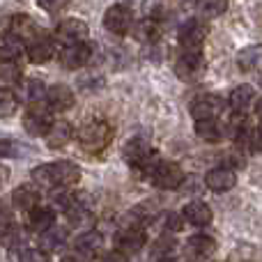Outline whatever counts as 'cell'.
<instances>
[{
    "label": "cell",
    "mask_w": 262,
    "mask_h": 262,
    "mask_svg": "<svg viewBox=\"0 0 262 262\" xmlns=\"http://www.w3.org/2000/svg\"><path fill=\"white\" fill-rule=\"evenodd\" d=\"M198 9H200V14H203V16L216 18V16H221V14L228 9V0H200Z\"/></svg>",
    "instance_id": "32"
},
{
    "label": "cell",
    "mask_w": 262,
    "mask_h": 262,
    "mask_svg": "<svg viewBox=\"0 0 262 262\" xmlns=\"http://www.w3.org/2000/svg\"><path fill=\"white\" fill-rule=\"evenodd\" d=\"M226 127H228V138H232V140H239L242 136L249 131V122H246V115L244 113H239V111H235V113L230 115V120L226 122Z\"/></svg>",
    "instance_id": "31"
},
{
    "label": "cell",
    "mask_w": 262,
    "mask_h": 262,
    "mask_svg": "<svg viewBox=\"0 0 262 262\" xmlns=\"http://www.w3.org/2000/svg\"><path fill=\"white\" fill-rule=\"evenodd\" d=\"M37 5H39L44 12H49V14H58V12H62V9L67 7L69 0H37Z\"/></svg>",
    "instance_id": "40"
},
{
    "label": "cell",
    "mask_w": 262,
    "mask_h": 262,
    "mask_svg": "<svg viewBox=\"0 0 262 262\" xmlns=\"http://www.w3.org/2000/svg\"><path fill=\"white\" fill-rule=\"evenodd\" d=\"M131 32H134V37L138 41H143V44H154V41L159 39V35H161V28H159V23L154 21V18H143V21L134 23Z\"/></svg>",
    "instance_id": "27"
},
{
    "label": "cell",
    "mask_w": 262,
    "mask_h": 262,
    "mask_svg": "<svg viewBox=\"0 0 262 262\" xmlns=\"http://www.w3.org/2000/svg\"><path fill=\"white\" fill-rule=\"evenodd\" d=\"M46 90H49V88H46L39 78H30V81H26V85H23L26 99L30 101V104H44L46 101Z\"/></svg>",
    "instance_id": "30"
},
{
    "label": "cell",
    "mask_w": 262,
    "mask_h": 262,
    "mask_svg": "<svg viewBox=\"0 0 262 262\" xmlns=\"http://www.w3.org/2000/svg\"><path fill=\"white\" fill-rule=\"evenodd\" d=\"M23 154V147L16 140H0V159H16Z\"/></svg>",
    "instance_id": "37"
},
{
    "label": "cell",
    "mask_w": 262,
    "mask_h": 262,
    "mask_svg": "<svg viewBox=\"0 0 262 262\" xmlns=\"http://www.w3.org/2000/svg\"><path fill=\"white\" fill-rule=\"evenodd\" d=\"M12 205H14V209L28 214L30 209H35L39 205V191L32 189V186H18L12 193Z\"/></svg>",
    "instance_id": "23"
},
{
    "label": "cell",
    "mask_w": 262,
    "mask_h": 262,
    "mask_svg": "<svg viewBox=\"0 0 262 262\" xmlns=\"http://www.w3.org/2000/svg\"><path fill=\"white\" fill-rule=\"evenodd\" d=\"M255 99V90L251 85H237L235 90L230 92V97H228V104H230L232 111H239V113H246V111L251 108V104H253Z\"/></svg>",
    "instance_id": "26"
},
{
    "label": "cell",
    "mask_w": 262,
    "mask_h": 262,
    "mask_svg": "<svg viewBox=\"0 0 262 262\" xmlns=\"http://www.w3.org/2000/svg\"><path fill=\"white\" fill-rule=\"evenodd\" d=\"M207 23L200 21V18H189L180 26L177 30V41H180L182 49H200L207 37Z\"/></svg>",
    "instance_id": "10"
},
{
    "label": "cell",
    "mask_w": 262,
    "mask_h": 262,
    "mask_svg": "<svg viewBox=\"0 0 262 262\" xmlns=\"http://www.w3.org/2000/svg\"><path fill=\"white\" fill-rule=\"evenodd\" d=\"M101 249H104V237H101L97 230H83L81 235L76 237V242H74V251H76V255L85 262L99 258Z\"/></svg>",
    "instance_id": "12"
},
{
    "label": "cell",
    "mask_w": 262,
    "mask_h": 262,
    "mask_svg": "<svg viewBox=\"0 0 262 262\" xmlns=\"http://www.w3.org/2000/svg\"><path fill=\"white\" fill-rule=\"evenodd\" d=\"M255 115H258V120L262 122V97L258 99V104H255Z\"/></svg>",
    "instance_id": "44"
},
{
    "label": "cell",
    "mask_w": 262,
    "mask_h": 262,
    "mask_svg": "<svg viewBox=\"0 0 262 262\" xmlns=\"http://www.w3.org/2000/svg\"><path fill=\"white\" fill-rule=\"evenodd\" d=\"M175 74L182 81H198L205 74V58L200 49H184L175 60Z\"/></svg>",
    "instance_id": "5"
},
{
    "label": "cell",
    "mask_w": 262,
    "mask_h": 262,
    "mask_svg": "<svg viewBox=\"0 0 262 262\" xmlns=\"http://www.w3.org/2000/svg\"><path fill=\"white\" fill-rule=\"evenodd\" d=\"M53 122V111L46 106V101L44 104H30L28 113L23 115V129L30 136H46Z\"/></svg>",
    "instance_id": "7"
},
{
    "label": "cell",
    "mask_w": 262,
    "mask_h": 262,
    "mask_svg": "<svg viewBox=\"0 0 262 262\" xmlns=\"http://www.w3.org/2000/svg\"><path fill=\"white\" fill-rule=\"evenodd\" d=\"M18 262H49V255L41 249H21Z\"/></svg>",
    "instance_id": "38"
},
{
    "label": "cell",
    "mask_w": 262,
    "mask_h": 262,
    "mask_svg": "<svg viewBox=\"0 0 262 262\" xmlns=\"http://www.w3.org/2000/svg\"><path fill=\"white\" fill-rule=\"evenodd\" d=\"M23 53H26V46L21 37H16L14 32L0 35V62H16Z\"/></svg>",
    "instance_id": "21"
},
{
    "label": "cell",
    "mask_w": 262,
    "mask_h": 262,
    "mask_svg": "<svg viewBox=\"0 0 262 262\" xmlns=\"http://www.w3.org/2000/svg\"><path fill=\"white\" fill-rule=\"evenodd\" d=\"M92 60V46L88 41H74V44H62L58 53V62L64 69H81Z\"/></svg>",
    "instance_id": "8"
},
{
    "label": "cell",
    "mask_w": 262,
    "mask_h": 262,
    "mask_svg": "<svg viewBox=\"0 0 262 262\" xmlns=\"http://www.w3.org/2000/svg\"><path fill=\"white\" fill-rule=\"evenodd\" d=\"M237 143L246 145V147L251 149V152H262V127L260 129H253L249 127V131H246L244 136H242Z\"/></svg>",
    "instance_id": "35"
},
{
    "label": "cell",
    "mask_w": 262,
    "mask_h": 262,
    "mask_svg": "<svg viewBox=\"0 0 262 262\" xmlns=\"http://www.w3.org/2000/svg\"><path fill=\"white\" fill-rule=\"evenodd\" d=\"M74 101H76V97H74L69 85L58 83V85H51L49 90H46V106H49L51 111H55V113L69 111L74 106Z\"/></svg>",
    "instance_id": "17"
},
{
    "label": "cell",
    "mask_w": 262,
    "mask_h": 262,
    "mask_svg": "<svg viewBox=\"0 0 262 262\" xmlns=\"http://www.w3.org/2000/svg\"><path fill=\"white\" fill-rule=\"evenodd\" d=\"M90 35V28L85 21L81 18H62V21L55 26V41L60 44H74V41H85Z\"/></svg>",
    "instance_id": "11"
},
{
    "label": "cell",
    "mask_w": 262,
    "mask_h": 262,
    "mask_svg": "<svg viewBox=\"0 0 262 262\" xmlns=\"http://www.w3.org/2000/svg\"><path fill=\"white\" fill-rule=\"evenodd\" d=\"M7 182H9V168L0 163V189H5V186H7Z\"/></svg>",
    "instance_id": "43"
},
{
    "label": "cell",
    "mask_w": 262,
    "mask_h": 262,
    "mask_svg": "<svg viewBox=\"0 0 262 262\" xmlns=\"http://www.w3.org/2000/svg\"><path fill=\"white\" fill-rule=\"evenodd\" d=\"M26 53H28V60H30L32 64H44V62H49V60L55 55V39L41 32L39 37H35V39L28 41Z\"/></svg>",
    "instance_id": "14"
},
{
    "label": "cell",
    "mask_w": 262,
    "mask_h": 262,
    "mask_svg": "<svg viewBox=\"0 0 262 262\" xmlns=\"http://www.w3.org/2000/svg\"><path fill=\"white\" fill-rule=\"evenodd\" d=\"M104 28L111 32V35H127L134 28V12H131L129 5L118 3V5H111L104 14Z\"/></svg>",
    "instance_id": "6"
},
{
    "label": "cell",
    "mask_w": 262,
    "mask_h": 262,
    "mask_svg": "<svg viewBox=\"0 0 262 262\" xmlns=\"http://www.w3.org/2000/svg\"><path fill=\"white\" fill-rule=\"evenodd\" d=\"M182 216H184V221H189L191 226L205 228V226H209V223H212L214 214H212V209H209L207 203H203V200H191V203L184 205Z\"/></svg>",
    "instance_id": "19"
},
{
    "label": "cell",
    "mask_w": 262,
    "mask_h": 262,
    "mask_svg": "<svg viewBox=\"0 0 262 262\" xmlns=\"http://www.w3.org/2000/svg\"><path fill=\"white\" fill-rule=\"evenodd\" d=\"M51 226H55V209L53 207H41L37 205L35 209L28 212V230L39 235V232L49 230Z\"/></svg>",
    "instance_id": "20"
},
{
    "label": "cell",
    "mask_w": 262,
    "mask_h": 262,
    "mask_svg": "<svg viewBox=\"0 0 262 262\" xmlns=\"http://www.w3.org/2000/svg\"><path fill=\"white\" fill-rule=\"evenodd\" d=\"M170 255H175V242L168 239V237H161V239L154 242L152 260H163V258H170Z\"/></svg>",
    "instance_id": "34"
},
{
    "label": "cell",
    "mask_w": 262,
    "mask_h": 262,
    "mask_svg": "<svg viewBox=\"0 0 262 262\" xmlns=\"http://www.w3.org/2000/svg\"><path fill=\"white\" fill-rule=\"evenodd\" d=\"M18 108V99L16 95H14L12 90H5V88H0V118H9V115H14Z\"/></svg>",
    "instance_id": "33"
},
{
    "label": "cell",
    "mask_w": 262,
    "mask_h": 262,
    "mask_svg": "<svg viewBox=\"0 0 262 262\" xmlns=\"http://www.w3.org/2000/svg\"><path fill=\"white\" fill-rule=\"evenodd\" d=\"M9 32H14L16 37H21L23 41H30V39H35V37L41 35V28L37 26L30 16H14L12 26H9Z\"/></svg>",
    "instance_id": "25"
},
{
    "label": "cell",
    "mask_w": 262,
    "mask_h": 262,
    "mask_svg": "<svg viewBox=\"0 0 262 262\" xmlns=\"http://www.w3.org/2000/svg\"><path fill=\"white\" fill-rule=\"evenodd\" d=\"M14 228V216H12V209H7L5 205H0V237L7 235L9 230Z\"/></svg>",
    "instance_id": "39"
},
{
    "label": "cell",
    "mask_w": 262,
    "mask_h": 262,
    "mask_svg": "<svg viewBox=\"0 0 262 262\" xmlns=\"http://www.w3.org/2000/svg\"><path fill=\"white\" fill-rule=\"evenodd\" d=\"M124 159H127V163L134 170H138L140 175H147L152 172V168L157 166L159 157L157 152H154V147L149 145L147 138H140V136H134V138L129 140L127 145H124Z\"/></svg>",
    "instance_id": "2"
},
{
    "label": "cell",
    "mask_w": 262,
    "mask_h": 262,
    "mask_svg": "<svg viewBox=\"0 0 262 262\" xmlns=\"http://www.w3.org/2000/svg\"><path fill=\"white\" fill-rule=\"evenodd\" d=\"M149 182H152L157 189H163V191L177 189V186L184 182V170H182L180 163L161 161V159H159L157 166H154L152 172H149Z\"/></svg>",
    "instance_id": "4"
},
{
    "label": "cell",
    "mask_w": 262,
    "mask_h": 262,
    "mask_svg": "<svg viewBox=\"0 0 262 262\" xmlns=\"http://www.w3.org/2000/svg\"><path fill=\"white\" fill-rule=\"evenodd\" d=\"M184 251L191 260H198V262L209 260L216 253V239H212L209 235H193V237H189Z\"/></svg>",
    "instance_id": "16"
},
{
    "label": "cell",
    "mask_w": 262,
    "mask_h": 262,
    "mask_svg": "<svg viewBox=\"0 0 262 262\" xmlns=\"http://www.w3.org/2000/svg\"><path fill=\"white\" fill-rule=\"evenodd\" d=\"M147 237H145L143 226H127L122 230L115 232V249L122 251V253H138L145 246Z\"/></svg>",
    "instance_id": "13"
},
{
    "label": "cell",
    "mask_w": 262,
    "mask_h": 262,
    "mask_svg": "<svg viewBox=\"0 0 262 262\" xmlns=\"http://www.w3.org/2000/svg\"><path fill=\"white\" fill-rule=\"evenodd\" d=\"M205 184H207V189L214 191V193H226V191L235 189L237 172L228 166L212 168V170H207V175H205Z\"/></svg>",
    "instance_id": "15"
},
{
    "label": "cell",
    "mask_w": 262,
    "mask_h": 262,
    "mask_svg": "<svg viewBox=\"0 0 262 262\" xmlns=\"http://www.w3.org/2000/svg\"><path fill=\"white\" fill-rule=\"evenodd\" d=\"M154 262H182L180 258H175V255H170V258H163V260H154Z\"/></svg>",
    "instance_id": "46"
},
{
    "label": "cell",
    "mask_w": 262,
    "mask_h": 262,
    "mask_svg": "<svg viewBox=\"0 0 262 262\" xmlns=\"http://www.w3.org/2000/svg\"><path fill=\"white\" fill-rule=\"evenodd\" d=\"M99 262H129V258H127V253L115 249V251H106V253L99 258Z\"/></svg>",
    "instance_id": "42"
},
{
    "label": "cell",
    "mask_w": 262,
    "mask_h": 262,
    "mask_svg": "<svg viewBox=\"0 0 262 262\" xmlns=\"http://www.w3.org/2000/svg\"><path fill=\"white\" fill-rule=\"evenodd\" d=\"M226 108V101L219 95H212V92H205V95L193 97L189 111L193 115V120H207V118H219Z\"/></svg>",
    "instance_id": "9"
},
{
    "label": "cell",
    "mask_w": 262,
    "mask_h": 262,
    "mask_svg": "<svg viewBox=\"0 0 262 262\" xmlns=\"http://www.w3.org/2000/svg\"><path fill=\"white\" fill-rule=\"evenodd\" d=\"M161 223H163V230L166 232H180L182 226H184V216H182V214H175V212H166Z\"/></svg>",
    "instance_id": "36"
},
{
    "label": "cell",
    "mask_w": 262,
    "mask_h": 262,
    "mask_svg": "<svg viewBox=\"0 0 262 262\" xmlns=\"http://www.w3.org/2000/svg\"><path fill=\"white\" fill-rule=\"evenodd\" d=\"M44 138H46V145H49L51 149H60L74 138V129L67 120H55Z\"/></svg>",
    "instance_id": "22"
},
{
    "label": "cell",
    "mask_w": 262,
    "mask_h": 262,
    "mask_svg": "<svg viewBox=\"0 0 262 262\" xmlns=\"http://www.w3.org/2000/svg\"><path fill=\"white\" fill-rule=\"evenodd\" d=\"M21 237H23V235H21V230H18V228L14 226L12 230L7 232V235H3V237H0V242H3V244L7 246V249H14V246H18V244H21Z\"/></svg>",
    "instance_id": "41"
},
{
    "label": "cell",
    "mask_w": 262,
    "mask_h": 262,
    "mask_svg": "<svg viewBox=\"0 0 262 262\" xmlns=\"http://www.w3.org/2000/svg\"><path fill=\"white\" fill-rule=\"evenodd\" d=\"M21 67L16 62H0V88L12 90L14 85L21 83Z\"/></svg>",
    "instance_id": "29"
},
{
    "label": "cell",
    "mask_w": 262,
    "mask_h": 262,
    "mask_svg": "<svg viewBox=\"0 0 262 262\" xmlns=\"http://www.w3.org/2000/svg\"><path fill=\"white\" fill-rule=\"evenodd\" d=\"M60 262H85V260H81L78 255H69V258H62Z\"/></svg>",
    "instance_id": "45"
},
{
    "label": "cell",
    "mask_w": 262,
    "mask_h": 262,
    "mask_svg": "<svg viewBox=\"0 0 262 262\" xmlns=\"http://www.w3.org/2000/svg\"><path fill=\"white\" fill-rule=\"evenodd\" d=\"M237 64H239L244 72H253L262 64V44H253V46H246V49L239 51L237 55Z\"/></svg>",
    "instance_id": "28"
},
{
    "label": "cell",
    "mask_w": 262,
    "mask_h": 262,
    "mask_svg": "<svg viewBox=\"0 0 262 262\" xmlns=\"http://www.w3.org/2000/svg\"><path fill=\"white\" fill-rule=\"evenodd\" d=\"M76 138L83 149H88V152H99V149H104L106 145L111 143V138H113V127H111L106 120H97V118L85 120V122L78 127Z\"/></svg>",
    "instance_id": "3"
},
{
    "label": "cell",
    "mask_w": 262,
    "mask_h": 262,
    "mask_svg": "<svg viewBox=\"0 0 262 262\" xmlns=\"http://www.w3.org/2000/svg\"><path fill=\"white\" fill-rule=\"evenodd\" d=\"M32 182L46 189H60V186H72L81 180V168L72 161H53L44 166L32 168Z\"/></svg>",
    "instance_id": "1"
},
{
    "label": "cell",
    "mask_w": 262,
    "mask_h": 262,
    "mask_svg": "<svg viewBox=\"0 0 262 262\" xmlns=\"http://www.w3.org/2000/svg\"><path fill=\"white\" fill-rule=\"evenodd\" d=\"M195 134L205 140V143H221L228 138V127L219 118H207V120H195Z\"/></svg>",
    "instance_id": "18"
},
{
    "label": "cell",
    "mask_w": 262,
    "mask_h": 262,
    "mask_svg": "<svg viewBox=\"0 0 262 262\" xmlns=\"http://www.w3.org/2000/svg\"><path fill=\"white\" fill-rule=\"evenodd\" d=\"M64 242H67V230H62V228L51 226L49 230L39 232V249L46 253H58L64 246Z\"/></svg>",
    "instance_id": "24"
}]
</instances>
